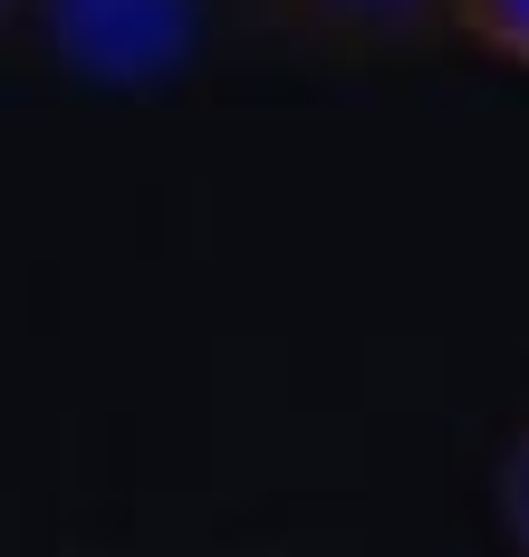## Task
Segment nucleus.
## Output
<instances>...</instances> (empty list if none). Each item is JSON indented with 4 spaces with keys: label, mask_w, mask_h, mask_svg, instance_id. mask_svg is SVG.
I'll list each match as a JSON object with an SVG mask.
<instances>
[{
    "label": "nucleus",
    "mask_w": 529,
    "mask_h": 557,
    "mask_svg": "<svg viewBox=\"0 0 529 557\" xmlns=\"http://www.w3.org/2000/svg\"><path fill=\"white\" fill-rule=\"evenodd\" d=\"M491 509H501V539L529 557V423L501 443V471H491Z\"/></svg>",
    "instance_id": "obj_4"
},
{
    "label": "nucleus",
    "mask_w": 529,
    "mask_h": 557,
    "mask_svg": "<svg viewBox=\"0 0 529 557\" xmlns=\"http://www.w3.org/2000/svg\"><path fill=\"white\" fill-rule=\"evenodd\" d=\"M29 10H39V0H0V29H10V20H29Z\"/></svg>",
    "instance_id": "obj_5"
},
{
    "label": "nucleus",
    "mask_w": 529,
    "mask_h": 557,
    "mask_svg": "<svg viewBox=\"0 0 529 557\" xmlns=\"http://www.w3.org/2000/svg\"><path fill=\"white\" fill-rule=\"evenodd\" d=\"M260 10H270V29L328 58H405L453 39V0H260Z\"/></svg>",
    "instance_id": "obj_1"
},
{
    "label": "nucleus",
    "mask_w": 529,
    "mask_h": 557,
    "mask_svg": "<svg viewBox=\"0 0 529 557\" xmlns=\"http://www.w3.org/2000/svg\"><path fill=\"white\" fill-rule=\"evenodd\" d=\"M453 39L529 67V0H453Z\"/></svg>",
    "instance_id": "obj_3"
},
{
    "label": "nucleus",
    "mask_w": 529,
    "mask_h": 557,
    "mask_svg": "<svg viewBox=\"0 0 529 557\" xmlns=\"http://www.w3.org/2000/svg\"><path fill=\"white\" fill-rule=\"evenodd\" d=\"M39 10H49L59 49L77 67H97V77L164 67L183 49V29H193V0H39Z\"/></svg>",
    "instance_id": "obj_2"
}]
</instances>
